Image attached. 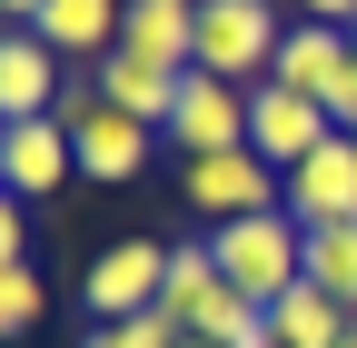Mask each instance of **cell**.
<instances>
[{"label":"cell","mask_w":357,"mask_h":348,"mask_svg":"<svg viewBox=\"0 0 357 348\" xmlns=\"http://www.w3.org/2000/svg\"><path fill=\"white\" fill-rule=\"evenodd\" d=\"M208 259H218V279H229L248 309H278V298L307 279V229L288 219V209H258V219L208 229Z\"/></svg>","instance_id":"obj_1"},{"label":"cell","mask_w":357,"mask_h":348,"mask_svg":"<svg viewBox=\"0 0 357 348\" xmlns=\"http://www.w3.org/2000/svg\"><path fill=\"white\" fill-rule=\"evenodd\" d=\"M278 40H288V30H278L268 0H199V50H189V70L258 90V80L278 70Z\"/></svg>","instance_id":"obj_2"},{"label":"cell","mask_w":357,"mask_h":348,"mask_svg":"<svg viewBox=\"0 0 357 348\" xmlns=\"http://www.w3.org/2000/svg\"><path fill=\"white\" fill-rule=\"evenodd\" d=\"M278 90H298V100H318L337 129H357V50H347V30H318V20H298L288 40H278Z\"/></svg>","instance_id":"obj_3"},{"label":"cell","mask_w":357,"mask_h":348,"mask_svg":"<svg viewBox=\"0 0 357 348\" xmlns=\"http://www.w3.org/2000/svg\"><path fill=\"white\" fill-rule=\"evenodd\" d=\"M159 140L178 150V169H189V159H218V150H248V90L189 70L178 100H169V119H159Z\"/></svg>","instance_id":"obj_4"},{"label":"cell","mask_w":357,"mask_h":348,"mask_svg":"<svg viewBox=\"0 0 357 348\" xmlns=\"http://www.w3.org/2000/svg\"><path fill=\"white\" fill-rule=\"evenodd\" d=\"M159 289H169V239H109L100 259H89V328H109V319H149L159 309Z\"/></svg>","instance_id":"obj_5"},{"label":"cell","mask_w":357,"mask_h":348,"mask_svg":"<svg viewBox=\"0 0 357 348\" xmlns=\"http://www.w3.org/2000/svg\"><path fill=\"white\" fill-rule=\"evenodd\" d=\"M178 199H189L208 229H229V219L278 209V169H268L258 150H218V159H189V169H178Z\"/></svg>","instance_id":"obj_6"},{"label":"cell","mask_w":357,"mask_h":348,"mask_svg":"<svg viewBox=\"0 0 357 348\" xmlns=\"http://www.w3.org/2000/svg\"><path fill=\"white\" fill-rule=\"evenodd\" d=\"M278 209L298 229H337L357 219V129H328V150H307L288 180H278Z\"/></svg>","instance_id":"obj_7"},{"label":"cell","mask_w":357,"mask_h":348,"mask_svg":"<svg viewBox=\"0 0 357 348\" xmlns=\"http://www.w3.org/2000/svg\"><path fill=\"white\" fill-rule=\"evenodd\" d=\"M60 119H70V150H79V180H109V189H129L149 169V140L159 129H139V119H119V110H100V100H60Z\"/></svg>","instance_id":"obj_8"},{"label":"cell","mask_w":357,"mask_h":348,"mask_svg":"<svg viewBox=\"0 0 357 348\" xmlns=\"http://www.w3.org/2000/svg\"><path fill=\"white\" fill-rule=\"evenodd\" d=\"M328 110L318 100H298V90H278V80H258V90H248V150L268 159V169H278V180H288V169L307 159V150H328Z\"/></svg>","instance_id":"obj_9"},{"label":"cell","mask_w":357,"mask_h":348,"mask_svg":"<svg viewBox=\"0 0 357 348\" xmlns=\"http://www.w3.org/2000/svg\"><path fill=\"white\" fill-rule=\"evenodd\" d=\"M60 50L40 30H0V129H20V119H50L60 110Z\"/></svg>","instance_id":"obj_10"},{"label":"cell","mask_w":357,"mask_h":348,"mask_svg":"<svg viewBox=\"0 0 357 348\" xmlns=\"http://www.w3.org/2000/svg\"><path fill=\"white\" fill-rule=\"evenodd\" d=\"M178 80H189V70H159V60H139V50H109L100 70H89V100L119 110V119H139V129H159L169 100H178Z\"/></svg>","instance_id":"obj_11"},{"label":"cell","mask_w":357,"mask_h":348,"mask_svg":"<svg viewBox=\"0 0 357 348\" xmlns=\"http://www.w3.org/2000/svg\"><path fill=\"white\" fill-rule=\"evenodd\" d=\"M119 10H129V0H40V40H50V50L60 60H79V70H100L109 50H119Z\"/></svg>","instance_id":"obj_12"},{"label":"cell","mask_w":357,"mask_h":348,"mask_svg":"<svg viewBox=\"0 0 357 348\" xmlns=\"http://www.w3.org/2000/svg\"><path fill=\"white\" fill-rule=\"evenodd\" d=\"M60 180H79V150H70V119H20L10 129V199H50Z\"/></svg>","instance_id":"obj_13"},{"label":"cell","mask_w":357,"mask_h":348,"mask_svg":"<svg viewBox=\"0 0 357 348\" xmlns=\"http://www.w3.org/2000/svg\"><path fill=\"white\" fill-rule=\"evenodd\" d=\"M119 50H139L159 70H189L199 50V0H129L119 10Z\"/></svg>","instance_id":"obj_14"},{"label":"cell","mask_w":357,"mask_h":348,"mask_svg":"<svg viewBox=\"0 0 357 348\" xmlns=\"http://www.w3.org/2000/svg\"><path fill=\"white\" fill-rule=\"evenodd\" d=\"M268 328H278V348H347V338H357V319L337 309L328 289H307V279L268 309Z\"/></svg>","instance_id":"obj_15"},{"label":"cell","mask_w":357,"mask_h":348,"mask_svg":"<svg viewBox=\"0 0 357 348\" xmlns=\"http://www.w3.org/2000/svg\"><path fill=\"white\" fill-rule=\"evenodd\" d=\"M307 289H328L337 309L357 319V219H337V229H307Z\"/></svg>","instance_id":"obj_16"},{"label":"cell","mask_w":357,"mask_h":348,"mask_svg":"<svg viewBox=\"0 0 357 348\" xmlns=\"http://www.w3.org/2000/svg\"><path fill=\"white\" fill-rule=\"evenodd\" d=\"M40 309H50V289H40V269H0V338H30Z\"/></svg>","instance_id":"obj_17"},{"label":"cell","mask_w":357,"mask_h":348,"mask_svg":"<svg viewBox=\"0 0 357 348\" xmlns=\"http://www.w3.org/2000/svg\"><path fill=\"white\" fill-rule=\"evenodd\" d=\"M79 348H178V319L149 309V319H109V328H89Z\"/></svg>","instance_id":"obj_18"},{"label":"cell","mask_w":357,"mask_h":348,"mask_svg":"<svg viewBox=\"0 0 357 348\" xmlns=\"http://www.w3.org/2000/svg\"><path fill=\"white\" fill-rule=\"evenodd\" d=\"M0 269H30V259H20V199L10 189H0Z\"/></svg>","instance_id":"obj_19"},{"label":"cell","mask_w":357,"mask_h":348,"mask_svg":"<svg viewBox=\"0 0 357 348\" xmlns=\"http://www.w3.org/2000/svg\"><path fill=\"white\" fill-rule=\"evenodd\" d=\"M298 20H318V30H357V0H298Z\"/></svg>","instance_id":"obj_20"},{"label":"cell","mask_w":357,"mask_h":348,"mask_svg":"<svg viewBox=\"0 0 357 348\" xmlns=\"http://www.w3.org/2000/svg\"><path fill=\"white\" fill-rule=\"evenodd\" d=\"M0 20H10V30H30V20H40V0H0Z\"/></svg>","instance_id":"obj_21"},{"label":"cell","mask_w":357,"mask_h":348,"mask_svg":"<svg viewBox=\"0 0 357 348\" xmlns=\"http://www.w3.org/2000/svg\"><path fill=\"white\" fill-rule=\"evenodd\" d=\"M0 189H10V129H0Z\"/></svg>","instance_id":"obj_22"},{"label":"cell","mask_w":357,"mask_h":348,"mask_svg":"<svg viewBox=\"0 0 357 348\" xmlns=\"http://www.w3.org/2000/svg\"><path fill=\"white\" fill-rule=\"evenodd\" d=\"M178 348H218V338H178Z\"/></svg>","instance_id":"obj_23"},{"label":"cell","mask_w":357,"mask_h":348,"mask_svg":"<svg viewBox=\"0 0 357 348\" xmlns=\"http://www.w3.org/2000/svg\"><path fill=\"white\" fill-rule=\"evenodd\" d=\"M347 50H357V30H347Z\"/></svg>","instance_id":"obj_24"},{"label":"cell","mask_w":357,"mask_h":348,"mask_svg":"<svg viewBox=\"0 0 357 348\" xmlns=\"http://www.w3.org/2000/svg\"><path fill=\"white\" fill-rule=\"evenodd\" d=\"M347 348H357V338H347Z\"/></svg>","instance_id":"obj_25"}]
</instances>
